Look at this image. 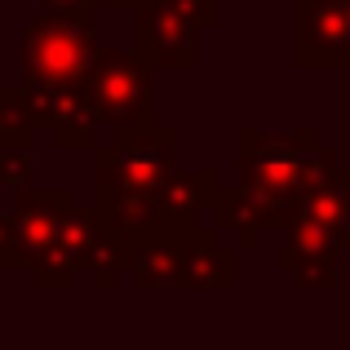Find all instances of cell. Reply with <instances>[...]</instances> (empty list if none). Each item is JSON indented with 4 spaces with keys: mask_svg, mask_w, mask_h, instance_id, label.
I'll use <instances>...</instances> for the list:
<instances>
[{
    "mask_svg": "<svg viewBox=\"0 0 350 350\" xmlns=\"http://www.w3.org/2000/svg\"><path fill=\"white\" fill-rule=\"evenodd\" d=\"M333 164L337 151L319 142V133L310 124L293 129V133H262V129H239L235 133L239 191L271 204L284 222L293 217L297 196Z\"/></svg>",
    "mask_w": 350,
    "mask_h": 350,
    "instance_id": "1",
    "label": "cell"
},
{
    "mask_svg": "<svg viewBox=\"0 0 350 350\" xmlns=\"http://www.w3.org/2000/svg\"><path fill=\"white\" fill-rule=\"evenodd\" d=\"M94 5H44L18 40V80L31 85H58V80H80L94 58Z\"/></svg>",
    "mask_w": 350,
    "mask_h": 350,
    "instance_id": "2",
    "label": "cell"
},
{
    "mask_svg": "<svg viewBox=\"0 0 350 350\" xmlns=\"http://www.w3.org/2000/svg\"><path fill=\"white\" fill-rule=\"evenodd\" d=\"M89 151H94V196L155 191L178 169V129H164L155 120L137 129H111V137Z\"/></svg>",
    "mask_w": 350,
    "mask_h": 350,
    "instance_id": "3",
    "label": "cell"
},
{
    "mask_svg": "<svg viewBox=\"0 0 350 350\" xmlns=\"http://www.w3.org/2000/svg\"><path fill=\"white\" fill-rule=\"evenodd\" d=\"M85 89L94 98V116L107 129H137L155 120V67L133 49L94 44L85 67Z\"/></svg>",
    "mask_w": 350,
    "mask_h": 350,
    "instance_id": "4",
    "label": "cell"
},
{
    "mask_svg": "<svg viewBox=\"0 0 350 350\" xmlns=\"http://www.w3.org/2000/svg\"><path fill=\"white\" fill-rule=\"evenodd\" d=\"M76 204L71 187H23L14 191V213H0V271H27L49 248L62 213Z\"/></svg>",
    "mask_w": 350,
    "mask_h": 350,
    "instance_id": "5",
    "label": "cell"
},
{
    "mask_svg": "<svg viewBox=\"0 0 350 350\" xmlns=\"http://www.w3.org/2000/svg\"><path fill=\"white\" fill-rule=\"evenodd\" d=\"M23 85V80H18ZM27 98V116H31L36 133H49L58 151H89L98 137V116H94V98L80 80H58V85H23Z\"/></svg>",
    "mask_w": 350,
    "mask_h": 350,
    "instance_id": "6",
    "label": "cell"
},
{
    "mask_svg": "<svg viewBox=\"0 0 350 350\" xmlns=\"http://www.w3.org/2000/svg\"><path fill=\"white\" fill-rule=\"evenodd\" d=\"M133 53H142L151 67L169 71H196L200 67V27L182 18L178 9L160 0L133 5Z\"/></svg>",
    "mask_w": 350,
    "mask_h": 350,
    "instance_id": "7",
    "label": "cell"
},
{
    "mask_svg": "<svg viewBox=\"0 0 350 350\" xmlns=\"http://www.w3.org/2000/svg\"><path fill=\"white\" fill-rule=\"evenodd\" d=\"M297 67L350 71L346 0H297Z\"/></svg>",
    "mask_w": 350,
    "mask_h": 350,
    "instance_id": "8",
    "label": "cell"
},
{
    "mask_svg": "<svg viewBox=\"0 0 350 350\" xmlns=\"http://www.w3.org/2000/svg\"><path fill=\"white\" fill-rule=\"evenodd\" d=\"M226 288H235V248H226L222 235L182 244L178 293H226Z\"/></svg>",
    "mask_w": 350,
    "mask_h": 350,
    "instance_id": "9",
    "label": "cell"
},
{
    "mask_svg": "<svg viewBox=\"0 0 350 350\" xmlns=\"http://www.w3.org/2000/svg\"><path fill=\"white\" fill-rule=\"evenodd\" d=\"M293 217H306V222L333 226L350 239V173L342 169V160L333 169H324L293 204Z\"/></svg>",
    "mask_w": 350,
    "mask_h": 350,
    "instance_id": "10",
    "label": "cell"
},
{
    "mask_svg": "<svg viewBox=\"0 0 350 350\" xmlns=\"http://www.w3.org/2000/svg\"><path fill=\"white\" fill-rule=\"evenodd\" d=\"M280 235H284V244H280V253H275V266L288 271V275L306 262H337L342 253H350V239L342 231L306 222V217H288Z\"/></svg>",
    "mask_w": 350,
    "mask_h": 350,
    "instance_id": "11",
    "label": "cell"
},
{
    "mask_svg": "<svg viewBox=\"0 0 350 350\" xmlns=\"http://www.w3.org/2000/svg\"><path fill=\"white\" fill-rule=\"evenodd\" d=\"M124 275L133 280V288L142 293H169L178 288V275H182V244L173 239H137L133 257H129Z\"/></svg>",
    "mask_w": 350,
    "mask_h": 350,
    "instance_id": "12",
    "label": "cell"
},
{
    "mask_svg": "<svg viewBox=\"0 0 350 350\" xmlns=\"http://www.w3.org/2000/svg\"><path fill=\"white\" fill-rule=\"evenodd\" d=\"M0 146H36V124L27 116L23 85H0Z\"/></svg>",
    "mask_w": 350,
    "mask_h": 350,
    "instance_id": "13",
    "label": "cell"
},
{
    "mask_svg": "<svg viewBox=\"0 0 350 350\" xmlns=\"http://www.w3.org/2000/svg\"><path fill=\"white\" fill-rule=\"evenodd\" d=\"M31 182H36L31 146H0V187L14 196V191L31 187Z\"/></svg>",
    "mask_w": 350,
    "mask_h": 350,
    "instance_id": "14",
    "label": "cell"
},
{
    "mask_svg": "<svg viewBox=\"0 0 350 350\" xmlns=\"http://www.w3.org/2000/svg\"><path fill=\"white\" fill-rule=\"evenodd\" d=\"M293 275H297V288H319V293L337 288V262H306Z\"/></svg>",
    "mask_w": 350,
    "mask_h": 350,
    "instance_id": "15",
    "label": "cell"
},
{
    "mask_svg": "<svg viewBox=\"0 0 350 350\" xmlns=\"http://www.w3.org/2000/svg\"><path fill=\"white\" fill-rule=\"evenodd\" d=\"M160 5L178 9V14H182V18H191L200 31H208V27L217 23V0H160Z\"/></svg>",
    "mask_w": 350,
    "mask_h": 350,
    "instance_id": "16",
    "label": "cell"
},
{
    "mask_svg": "<svg viewBox=\"0 0 350 350\" xmlns=\"http://www.w3.org/2000/svg\"><path fill=\"white\" fill-rule=\"evenodd\" d=\"M89 5H94V9H98V5H111V9H133L137 0H89Z\"/></svg>",
    "mask_w": 350,
    "mask_h": 350,
    "instance_id": "17",
    "label": "cell"
},
{
    "mask_svg": "<svg viewBox=\"0 0 350 350\" xmlns=\"http://www.w3.org/2000/svg\"><path fill=\"white\" fill-rule=\"evenodd\" d=\"M44 5H89V0H44Z\"/></svg>",
    "mask_w": 350,
    "mask_h": 350,
    "instance_id": "18",
    "label": "cell"
},
{
    "mask_svg": "<svg viewBox=\"0 0 350 350\" xmlns=\"http://www.w3.org/2000/svg\"><path fill=\"white\" fill-rule=\"evenodd\" d=\"M346 14H350V0H346Z\"/></svg>",
    "mask_w": 350,
    "mask_h": 350,
    "instance_id": "19",
    "label": "cell"
}]
</instances>
